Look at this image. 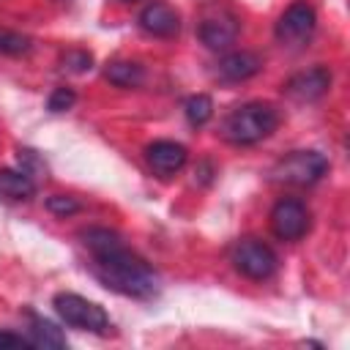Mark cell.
I'll return each mask as SVG.
<instances>
[{
  "label": "cell",
  "instance_id": "6",
  "mask_svg": "<svg viewBox=\"0 0 350 350\" xmlns=\"http://www.w3.org/2000/svg\"><path fill=\"white\" fill-rule=\"evenodd\" d=\"M314 27H317L314 8L306 0H298V3H293L279 16V22H276V41H282L287 46H298V44H304V41L312 38Z\"/></svg>",
  "mask_w": 350,
  "mask_h": 350
},
{
  "label": "cell",
  "instance_id": "22",
  "mask_svg": "<svg viewBox=\"0 0 350 350\" xmlns=\"http://www.w3.org/2000/svg\"><path fill=\"white\" fill-rule=\"evenodd\" d=\"M120 3H134V0H120Z\"/></svg>",
  "mask_w": 350,
  "mask_h": 350
},
{
  "label": "cell",
  "instance_id": "1",
  "mask_svg": "<svg viewBox=\"0 0 350 350\" xmlns=\"http://www.w3.org/2000/svg\"><path fill=\"white\" fill-rule=\"evenodd\" d=\"M82 243L90 252V268L104 287L137 301H150L159 295L156 271L137 252H131L118 232L107 227H90L82 232Z\"/></svg>",
  "mask_w": 350,
  "mask_h": 350
},
{
  "label": "cell",
  "instance_id": "16",
  "mask_svg": "<svg viewBox=\"0 0 350 350\" xmlns=\"http://www.w3.org/2000/svg\"><path fill=\"white\" fill-rule=\"evenodd\" d=\"M183 112H186V120H189L191 126H205V123L213 118V101H211V96H205V93L189 96L186 104H183Z\"/></svg>",
  "mask_w": 350,
  "mask_h": 350
},
{
  "label": "cell",
  "instance_id": "5",
  "mask_svg": "<svg viewBox=\"0 0 350 350\" xmlns=\"http://www.w3.org/2000/svg\"><path fill=\"white\" fill-rule=\"evenodd\" d=\"M230 262L238 273H243L246 279H254V282H262V279L273 276L276 268H279L276 252L268 243H262L260 238L235 241V246L230 249Z\"/></svg>",
  "mask_w": 350,
  "mask_h": 350
},
{
  "label": "cell",
  "instance_id": "3",
  "mask_svg": "<svg viewBox=\"0 0 350 350\" xmlns=\"http://www.w3.org/2000/svg\"><path fill=\"white\" fill-rule=\"evenodd\" d=\"M52 306H55L57 317L71 328L90 331V334H107L109 331V314L104 312V306L96 301H88L85 295L57 293L52 298Z\"/></svg>",
  "mask_w": 350,
  "mask_h": 350
},
{
  "label": "cell",
  "instance_id": "15",
  "mask_svg": "<svg viewBox=\"0 0 350 350\" xmlns=\"http://www.w3.org/2000/svg\"><path fill=\"white\" fill-rule=\"evenodd\" d=\"M104 77L118 88H137L145 79V68L131 60H112V63H107Z\"/></svg>",
  "mask_w": 350,
  "mask_h": 350
},
{
  "label": "cell",
  "instance_id": "19",
  "mask_svg": "<svg viewBox=\"0 0 350 350\" xmlns=\"http://www.w3.org/2000/svg\"><path fill=\"white\" fill-rule=\"evenodd\" d=\"M46 208H49L55 216H71V213L79 211V202H77V197H71V194H52V197L46 200Z\"/></svg>",
  "mask_w": 350,
  "mask_h": 350
},
{
  "label": "cell",
  "instance_id": "11",
  "mask_svg": "<svg viewBox=\"0 0 350 350\" xmlns=\"http://www.w3.org/2000/svg\"><path fill=\"white\" fill-rule=\"evenodd\" d=\"M139 27L145 33H150V36L170 38V36H175L180 30V16L167 3H148L139 11Z\"/></svg>",
  "mask_w": 350,
  "mask_h": 350
},
{
  "label": "cell",
  "instance_id": "12",
  "mask_svg": "<svg viewBox=\"0 0 350 350\" xmlns=\"http://www.w3.org/2000/svg\"><path fill=\"white\" fill-rule=\"evenodd\" d=\"M260 57L254 52H230L219 60V77L227 82H243L260 71Z\"/></svg>",
  "mask_w": 350,
  "mask_h": 350
},
{
  "label": "cell",
  "instance_id": "2",
  "mask_svg": "<svg viewBox=\"0 0 350 350\" xmlns=\"http://www.w3.org/2000/svg\"><path fill=\"white\" fill-rule=\"evenodd\" d=\"M279 126V112L273 104L268 101H249L235 107L224 123H221V134L224 139H230L232 145H254L265 137H271Z\"/></svg>",
  "mask_w": 350,
  "mask_h": 350
},
{
  "label": "cell",
  "instance_id": "8",
  "mask_svg": "<svg viewBox=\"0 0 350 350\" xmlns=\"http://www.w3.org/2000/svg\"><path fill=\"white\" fill-rule=\"evenodd\" d=\"M238 30H241L238 16L224 11V8H216V11L202 16V22L197 27V36L208 49H227L238 38Z\"/></svg>",
  "mask_w": 350,
  "mask_h": 350
},
{
  "label": "cell",
  "instance_id": "18",
  "mask_svg": "<svg viewBox=\"0 0 350 350\" xmlns=\"http://www.w3.org/2000/svg\"><path fill=\"white\" fill-rule=\"evenodd\" d=\"M74 104H77V93H74L71 88H55V90L49 93V101H46L49 112H66V109H71Z\"/></svg>",
  "mask_w": 350,
  "mask_h": 350
},
{
  "label": "cell",
  "instance_id": "7",
  "mask_svg": "<svg viewBox=\"0 0 350 350\" xmlns=\"http://www.w3.org/2000/svg\"><path fill=\"white\" fill-rule=\"evenodd\" d=\"M271 230L282 241H298L309 230V208L295 197H282L271 211Z\"/></svg>",
  "mask_w": 350,
  "mask_h": 350
},
{
  "label": "cell",
  "instance_id": "21",
  "mask_svg": "<svg viewBox=\"0 0 350 350\" xmlns=\"http://www.w3.org/2000/svg\"><path fill=\"white\" fill-rule=\"evenodd\" d=\"M0 347H33L27 336L22 334H11V331H0Z\"/></svg>",
  "mask_w": 350,
  "mask_h": 350
},
{
  "label": "cell",
  "instance_id": "13",
  "mask_svg": "<svg viewBox=\"0 0 350 350\" xmlns=\"http://www.w3.org/2000/svg\"><path fill=\"white\" fill-rule=\"evenodd\" d=\"M36 194V180L25 170H0V197L3 200H27Z\"/></svg>",
  "mask_w": 350,
  "mask_h": 350
},
{
  "label": "cell",
  "instance_id": "20",
  "mask_svg": "<svg viewBox=\"0 0 350 350\" xmlns=\"http://www.w3.org/2000/svg\"><path fill=\"white\" fill-rule=\"evenodd\" d=\"M90 63H93L90 52H82V49L68 52V55L63 57V66H66V68H71V71H88V68H90Z\"/></svg>",
  "mask_w": 350,
  "mask_h": 350
},
{
  "label": "cell",
  "instance_id": "9",
  "mask_svg": "<svg viewBox=\"0 0 350 350\" xmlns=\"http://www.w3.org/2000/svg\"><path fill=\"white\" fill-rule=\"evenodd\" d=\"M331 88V71L325 66H312L284 82V93L295 101H317Z\"/></svg>",
  "mask_w": 350,
  "mask_h": 350
},
{
  "label": "cell",
  "instance_id": "14",
  "mask_svg": "<svg viewBox=\"0 0 350 350\" xmlns=\"http://www.w3.org/2000/svg\"><path fill=\"white\" fill-rule=\"evenodd\" d=\"M27 331H30L27 339H30L33 347H44V350L52 347V350H60V347L68 345V342H66V334H63L55 323L38 317V314H30V328H27Z\"/></svg>",
  "mask_w": 350,
  "mask_h": 350
},
{
  "label": "cell",
  "instance_id": "4",
  "mask_svg": "<svg viewBox=\"0 0 350 350\" xmlns=\"http://www.w3.org/2000/svg\"><path fill=\"white\" fill-rule=\"evenodd\" d=\"M328 172V159L320 150H293L287 156H282L273 170L271 178L279 183H293V186H312L317 183L323 175Z\"/></svg>",
  "mask_w": 350,
  "mask_h": 350
},
{
  "label": "cell",
  "instance_id": "10",
  "mask_svg": "<svg viewBox=\"0 0 350 350\" xmlns=\"http://www.w3.org/2000/svg\"><path fill=\"white\" fill-rule=\"evenodd\" d=\"M186 159H189L186 148H183L180 142H172V139H156V142H150V145L145 148V161H148V167H150L156 175H161V178H170V175H175L178 170H183Z\"/></svg>",
  "mask_w": 350,
  "mask_h": 350
},
{
  "label": "cell",
  "instance_id": "17",
  "mask_svg": "<svg viewBox=\"0 0 350 350\" xmlns=\"http://www.w3.org/2000/svg\"><path fill=\"white\" fill-rule=\"evenodd\" d=\"M30 46H33V41L27 38V36H22V33H16V30H5V27H0V55H25V52H30Z\"/></svg>",
  "mask_w": 350,
  "mask_h": 350
}]
</instances>
